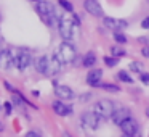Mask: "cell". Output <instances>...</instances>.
<instances>
[{"label":"cell","mask_w":149,"mask_h":137,"mask_svg":"<svg viewBox=\"0 0 149 137\" xmlns=\"http://www.w3.org/2000/svg\"><path fill=\"white\" fill-rule=\"evenodd\" d=\"M80 121H82V126L88 131H95L100 126V118L95 114V111H85L80 116Z\"/></svg>","instance_id":"5b68a950"},{"label":"cell","mask_w":149,"mask_h":137,"mask_svg":"<svg viewBox=\"0 0 149 137\" xmlns=\"http://www.w3.org/2000/svg\"><path fill=\"white\" fill-rule=\"evenodd\" d=\"M63 65H64V63H63L61 60H59L58 56L55 55V53H53V56L50 58V65H48V71H47V76H55V74H58V73L61 71Z\"/></svg>","instance_id":"9a60e30c"},{"label":"cell","mask_w":149,"mask_h":137,"mask_svg":"<svg viewBox=\"0 0 149 137\" xmlns=\"http://www.w3.org/2000/svg\"><path fill=\"white\" fill-rule=\"evenodd\" d=\"M146 116H148V118H149V107H148V108H146Z\"/></svg>","instance_id":"e575fe53"},{"label":"cell","mask_w":149,"mask_h":137,"mask_svg":"<svg viewBox=\"0 0 149 137\" xmlns=\"http://www.w3.org/2000/svg\"><path fill=\"white\" fill-rule=\"evenodd\" d=\"M103 24L107 28V29H112L114 32H117V31L122 32L123 29L128 28L127 20H117V18H111V16H104L103 18Z\"/></svg>","instance_id":"8992f818"},{"label":"cell","mask_w":149,"mask_h":137,"mask_svg":"<svg viewBox=\"0 0 149 137\" xmlns=\"http://www.w3.org/2000/svg\"><path fill=\"white\" fill-rule=\"evenodd\" d=\"M93 111L100 119H109V118H112L114 111H116V107H114L112 100L103 98V100H98L96 103H95Z\"/></svg>","instance_id":"3957f363"},{"label":"cell","mask_w":149,"mask_h":137,"mask_svg":"<svg viewBox=\"0 0 149 137\" xmlns=\"http://www.w3.org/2000/svg\"><path fill=\"white\" fill-rule=\"evenodd\" d=\"M139 79H141L143 84H149V73H141V74H139Z\"/></svg>","instance_id":"d4e9b609"},{"label":"cell","mask_w":149,"mask_h":137,"mask_svg":"<svg viewBox=\"0 0 149 137\" xmlns=\"http://www.w3.org/2000/svg\"><path fill=\"white\" fill-rule=\"evenodd\" d=\"M103 61H104V65H106L107 68H114V66L119 63V58H116V56H104Z\"/></svg>","instance_id":"ffe728a7"},{"label":"cell","mask_w":149,"mask_h":137,"mask_svg":"<svg viewBox=\"0 0 149 137\" xmlns=\"http://www.w3.org/2000/svg\"><path fill=\"white\" fill-rule=\"evenodd\" d=\"M100 87H101V89H104V90H107V92H119V90H120L119 85H116V84H109V82L100 84Z\"/></svg>","instance_id":"7402d4cb"},{"label":"cell","mask_w":149,"mask_h":137,"mask_svg":"<svg viewBox=\"0 0 149 137\" xmlns=\"http://www.w3.org/2000/svg\"><path fill=\"white\" fill-rule=\"evenodd\" d=\"M120 129H122L123 134H127V136H133V134L138 132V123H136L133 118H130V119L123 121L122 124H120Z\"/></svg>","instance_id":"5bb4252c"},{"label":"cell","mask_w":149,"mask_h":137,"mask_svg":"<svg viewBox=\"0 0 149 137\" xmlns=\"http://www.w3.org/2000/svg\"><path fill=\"white\" fill-rule=\"evenodd\" d=\"M117 79L122 82H127V84H133V78L127 71H119L117 73Z\"/></svg>","instance_id":"ac0fdd59"},{"label":"cell","mask_w":149,"mask_h":137,"mask_svg":"<svg viewBox=\"0 0 149 137\" xmlns=\"http://www.w3.org/2000/svg\"><path fill=\"white\" fill-rule=\"evenodd\" d=\"M58 4L66 10V13H74V7H72V4L69 0H58Z\"/></svg>","instance_id":"44dd1931"},{"label":"cell","mask_w":149,"mask_h":137,"mask_svg":"<svg viewBox=\"0 0 149 137\" xmlns=\"http://www.w3.org/2000/svg\"><path fill=\"white\" fill-rule=\"evenodd\" d=\"M130 69H132V73H139V74H141L143 73V65L139 61H132L130 63Z\"/></svg>","instance_id":"cb8c5ba5"},{"label":"cell","mask_w":149,"mask_h":137,"mask_svg":"<svg viewBox=\"0 0 149 137\" xmlns=\"http://www.w3.org/2000/svg\"><path fill=\"white\" fill-rule=\"evenodd\" d=\"M141 28L143 29H149V16H146L144 20L141 21Z\"/></svg>","instance_id":"f1b7e54d"},{"label":"cell","mask_w":149,"mask_h":137,"mask_svg":"<svg viewBox=\"0 0 149 137\" xmlns=\"http://www.w3.org/2000/svg\"><path fill=\"white\" fill-rule=\"evenodd\" d=\"M3 85H5V89H7V90H10V92H13V94H16V89H15L8 81H5V82H3Z\"/></svg>","instance_id":"4316f807"},{"label":"cell","mask_w":149,"mask_h":137,"mask_svg":"<svg viewBox=\"0 0 149 137\" xmlns=\"http://www.w3.org/2000/svg\"><path fill=\"white\" fill-rule=\"evenodd\" d=\"M63 137H72V136H71V134H68V132H64V134H63Z\"/></svg>","instance_id":"836d02e7"},{"label":"cell","mask_w":149,"mask_h":137,"mask_svg":"<svg viewBox=\"0 0 149 137\" xmlns=\"http://www.w3.org/2000/svg\"><path fill=\"white\" fill-rule=\"evenodd\" d=\"M3 107H5V113H7V114H11V111H13V105H11L10 102H5Z\"/></svg>","instance_id":"484cf974"},{"label":"cell","mask_w":149,"mask_h":137,"mask_svg":"<svg viewBox=\"0 0 149 137\" xmlns=\"http://www.w3.org/2000/svg\"><path fill=\"white\" fill-rule=\"evenodd\" d=\"M130 118H132V111H130L127 107L116 108V111H114V114H112V121H114V124H117V126H120L123 121L130 119Z\"/></svg>","instance_id":"9c48e42d"},{"label":"cell","mask_w":149,"mask_h":137,"mask_svg":"<svg viewBox=\"0 0 149 137\" xmlns=\"http://www.w3.org/2000/svg\"><path fill=\"white\" fill-rule=\"evenodd\" d=\"M90 98H91V94H84V95H80V102H84V103H85V102H88Z\"/></svg>","instance_id":"f546056e"},{"label":"cell","mask_w":149,"mask_h":137,"mask_svg":"<svg viewBox=\"0 0 149 137\" xmlns=\"http://www.w3.org/2000/svg\"><path fill=\"white\" fill-rule=\"evenodd\" d=\"M31 2H34V4H37V2H40V0H31Z\"/></svg>","instance_id":"d590c367"},{"label":"cell","mask_w":149,"mask_h":137,"mask_svg":"<svg viewBox=\"0 0 149 137\" xmlns=\"http://www.w3.org/2000/svg\"><path fill=\"white\" fill-rule=\"evenodd\" d=\"M55 55L66 65V63H72V61H74L75 56H77V52H75V47L72 45L71 42L64 40V42L59 44V47H58V50L55 52Z\"/></svg>","instance_id":"277c9868"},{"label":"cell","mask_w":149,"mask_h":137,"mask_svg":"<svg viewBox=\"0 0 149 137\" xmlns=\"http://www.w3.org/2000/svg\"><path fill=\"white\" fill-rule=\"evenodd\" d=\"M26 137H42L39 132H36V131H29V132L26 134Z\"/></svg>","instance_id":"4dcf8cb0"},{"label":"cell","mask_w":149,"mask_h":137,"mask_svg":"<svg viewBox=\"0 0 149 137\" xmlns=\"http://www.w3.org/2000/svg\"><path fill=\"white\" fill-rule=\"evenodd\" d=\"M101 78H103V69L95 68V69H91V71L87 74V84L88 85H93V87H100Z\"/></svg>","instance_id":"7c38bea8"},{"label":"cell","mask_w":149,"mask_h":137,"mask_svg":"<svg viewBox=\"0 0 149 137\" xmlns=\"http://www.w3.org/2000/svg\"><path fill=\"white\" fill-rule=\"evenodd\" d=\"M132 137H141V132H139V131H138V132H136V134H133Z\"/></svg>","instance_id":"d6a6232c"},{"label":"cell","mask_w":149,"mask_h":137,"mask_svg":"<svg viewBox=\"0 0 149 137\" xmlns=\"http://www.w3.org/2000/svg\"><path fill=\"white\" fill-rule=\"evenodd\" d=\"M84 8L87 13H90L91 16L95 18H104V11H103V7L100 5L98 0H85L84 2Z\"/></svg>","instance_id":"52a82bcc"},{"label":"cell","mask_w":149,"mask_h":137,"mask_svg":"<svg viewBox=\"0 0 149 137\" xmlns=\"http://www.w3.org/2000/svg\"><path fill=\"white\" fill-rule=\"evenodd\" d=\"M111 53H112V56H116V58H122V56L127 55V52L122 47H111Z\"/></svg>","instance_id":"d6986e66"},{"label":"cell","mask_w":149,"mask_h":137,"mask_svg":"<svg viewBox=\"0 0 149 137\" xmlns=\"http://www.w3.org/2000/svg\"><path fill=\"white\" fill-rule=\"evenodd\" d=\"M148 4H149V0H148Z\"/></svg>","instance_id":"74e56055"},{"label":"cell","mask_w":149,"mask_h":137,"mask_svg":"<svg viewBox=\"0 0 149 137\" xmlns=\"http://www.w3.org/2000/svg\"><path fill=\"white\" fill-rule=\"evenodd\" d=\"M141 55L144 56V58H149V45H144L141 49Z\"/></svg>","instance_id":"83f0119b"},{"label":"cell","mask_w":149,"mask_h":137,"mask_svg":"<svg viewBox=\"0 0 149 137\" xmlns=\"http://www.w3.org/2000/svg\"><path fill=\"white\" fill-rule=\"evenodd\" d=\"M0 52H2V50H0Z\"/></svg>","instance_id":"f35d334b"},{"label":"cell","mask_w":149,"mask_h":137,"mask_svg":"<svg viewBox=\"0 0 149 137\" xmlns=\"http://www.w3.org/2000/svg\"><path fill=\"white\" fill-rule=\"evenodd\" d=\"M15 65V53L11 50H2L0 52V68L10 69Z\"/></svg>","instance_id":"8fae6325"},{"label":"cell","mask_w":149,"mask_h":137,"mask_svg":"<svg viewBox=\"0 0 149 137\" xmlns=\"http://www.w3.org/2000/svg\"><path fill=\"white\" fill-rule=\"evenodd\" d=\"M96 63V55H95L93 52H88V53H85V56H84V60H82V65L85 66V68H91V66Z\"/></svg>","instance_id":"e0dca14e"},{"label":"cell","mask_w":149,"mask_h":137,"mask_svg":"<svg viewBox=\"0 0 149 137\" xmlns=\"http://www.w3.org/2000/svg\"><path fill=\"white\" fill-rule=\"evenodd\" d=\"M55 94L59 100H72L74 98V90L69 85L64 84H56L55 85Z\"/></svg>","instance_id":"30bf717a"},{"label":"cell","mask_w":149,"mask_h":137,"mask_svg":"<svg viewBox=\"0 0 149 137\" xmlns=\"http://www.w3.org/2000/svg\"><path fill=\"white\" fill-rule=\"evenodd\" d=\"M53 111H55L58 116H69V114L72 113V108L69 107V105H66L63 100H56L53 102Z\"/></svg>","instance_id":"4fadbf2b"},{"label":"cell","mask_w":149,"mask_h":137,"mask_svg":"<svg viewBox=\"0 0 149 137\" xmlns=\"http://www.w3.org/2000/svg\"><path fill=\"white\" fill-rule=\"evenodd\" d=\"M31 61H32V58H31L29 52H26V50H19L18 53H15V66H16L19 71L27 69V66L31 65Z\"/></svg>","instance_id":"ba28073f"},{"label":"cell","mask_w":149,"mask_h":137,"mask_svg":"<svg viewBox=\"0 0 149 137\" xmlns=\"http://www.w3.org/2000/svg\"><path fill=\"white\" fill-rule=\"evenodd\" d=\"M0 131H3V126H2V123H0Z\"/></svg>","instance_id":"8d00e7d4"},{"label":"cell","mask_w":149,"mask_h":137,"mask_svg":"<svg viewBox=\"0 0 149 137\" xmlns=\"http://www.w3.org/2000/svg\"><path fill=\"white\" fill-rule=\"evenodd\" d=\"M114 40H116L117 44H127V36L123 32H120V31H117V32H114Z\"/></svg>","instance_id":"603a6c76"},{"label":"cell","mask_w":149,"mask_h":137,"mask_svg":"<svg viewBox=\"0 0 149 137\" xmlns=\"http://www.w3.org/2000/svg\"><path fill=\"white\" fill-rule=\"evenodd\" d=\"M75 28H77V24H75V21H74V18H72V16H69L68 13L59 16L58 31H59V36H61L64 40H68V42H69V40L74 39Z\"/></svg>","instance_id":"7a4b0ae2"},{"label":"cell","mask_w":149,"mask_h":137,"mask_svg":"<svg viewBox=\"0 0 149 137\" xmlns=\"http://www.w3.org/2000/svg\"><path fill=\"white\" fill-rule=\"evenodd\" d=\"M48 65H50V58L47 55H42L39 56V58L36 60V69L37 73H40V74H45L47 76V71H48Z\"/></svg>","instance_id":"2e32d148"},{"label":"cell","mask_w":149,"mask_h":137,"mask_svg":"<svg viewBox=\"0 0 149 137\" xmlns=\"http://www.w3.org/2000/svg\"><path fill=\"white\" fill-rule=\"evenodd\" d=\"M36 11L39 13L40 20L47 24V26H55L56 20L59 21V18L56 16V10H55V5L48 0H40L36 4Z\"/></svg>","instance_id":"6da1fadb"},{"label":"cell","mask_w":149,"mask_h":137,"mask_svg":"<svg viewBox=\"0 0 149 137\" xmlns=\"http://www.w3.org/2000/svg\"><path fill=\"white\" fill-rule=\"evenodd\" d=\"M138 40H139V42H144V44H148V42H149V37H139Z\"/></svg>","instance_id":"1f68e13d"}]
</instances>
